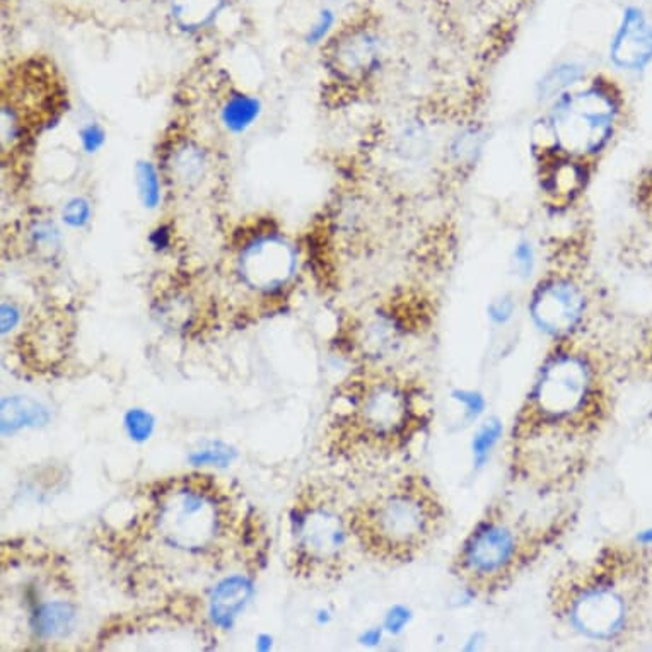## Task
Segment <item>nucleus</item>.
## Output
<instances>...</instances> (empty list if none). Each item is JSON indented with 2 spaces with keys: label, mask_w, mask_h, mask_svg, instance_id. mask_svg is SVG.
<instances>
[{
  "label": "nucleus",
  "mask_w": 652,
  "mask_h": 652,
  "mask_svg": "<svg viewBox=\"0 0 652 652\" xmlns=\"http://www.w3.org/2000/svg\"><path fill=\"white\" fill-rule=\"evenodd\" d=\"M612 413V388L603 362L562 345L543 362L514 419L511 467L536 491L569 485L581 475Z\"/></svg>",
  "instance_id": "f257e3e1"
},
{
  "label": "nucleus",
  "mask_w": 652,
  "mask_h": 652,
  "mask_svg": "<svg viewBox=\"0 0 652 652\" xmlns=\"http://www.w3.org/2000/svg\"><path fill=\"white\" fill-rule=\"evenodd\" d=\"M651 593V561L634 545L603 546L553 579L550 610L582 639L620 644L641 625Z\"/></svg>",
  "instance_id": "f03ea898"
},
{
  "label": "nucleus",
  "mask_w": 652,
  "mask_h": 652,
  "mask_svg": "<svg viewBox=\"0 0 652 652\" xmlns=\"http://www.w3.org/2000/svg\"><path fill=\"white\" fill-rule=\"evenodd\" d=\"M428 388L393 369H364L340 387L330 441L340 457L388 460L409 450L431 424Z\"/></svg>",
  "instance_id": "7ed1b4c3"
},
{
  "label": "nucleus",
  "mask_w": 652,
  "mask_h": 652,
  "mask_svg": "<svg viewBox=\"0 0 652 652\" xmlns=\"http://www.w3.org/2000/svg\"><path fill=\"white\" fill-rule=\"evenodd\" d=\"M568 523L562 512L543 518L509 501L492 504L461 542L451 572L473 596H495L539 561Z\"/></svg>",
  "instance_id": "20e7f679"
},
{
  "label": "nucleus",
  "mask_w": 652,
  "mask_h": 652,
  "mask_svg": "<svg viewBox=\"0 0 652 652\" xmlns=\"http://www.w3.org/2000/svg\"><path fill=\"white\" fill-rule=\"evenodd\" d=\"M349 520L364 552L405 564L435 542L447 523V508L425 477L405 475L349 509Z\"/></svg>",
  "instance_id": "39448f33"
},
{
  "label": "nucleus",
  "mask_w": 652,
  "mask_h": 652,
  "mask_svg": "<svg viewBox=\"0 0 652 652\" xmlns=\"http://www.w3.org/2000/svg\"><path fill=\"white\" fill-rule=\"evenodd\" d=\"M229 499L207 477L174 480L156 492L149 512L152 536L187 555L211 552L229 528Z\"/></svg>",
  "instance_id": "423d86ee"
},
{
  "label": "nucleus",
  "mask_w": 652,
  "mask_h": 652,
  "mask_svg": "<svg viewBox=\"0 0 652 652\" xmlns=\"http://www.w3.org/2000/svg\"><path fill=\"white\" fill-rule=\"evenodd\" d=\"M292 555L295 574L308 579H337L351 552L349 511L321 487L311 485L291 512Z\"/></svg>",
  "instance_id": "0eeeda50"
},
{
  "label": "nucleus",
  "mask_w": 652,
  "mask_h": 652,
  "mask_svg": "<svg viewBox=\"0 0 652 652\" xmlns=\"http://www.w3.org/2000/svg\"><path fill=\"white\" fill-rule=\"evenodd\" d=\"M615 98L603 89L591 88L562 98L552 114L555 144L569 154H593L600 151L615 126Z\"/></svg>",
  "instance_id": "6e6552de"
},
{
  "label": "nucleus",
  "mask_w": 652,
  "mask_h": 652,
  "mask_svg": "<svg viewBox=\"0 0 652 652\" xmlns=\"http://www.w3.org/2000/svg\"><path fill=\"white\" fill-rule=\"evenodd\" d=\"M295 250L279 234H263L244 244L240 272L244 284L254 291L273 292L284 288L295 272Z\"/></svg>",
  "instance_id": "1a4fd4ad"
},
{
  "label": "nucleus",
  "mask_w": 652,
  "mask_h": 652,
  "mask_svg": "<svg viewBox=\"0 0 652 652\" xmlns=\"http://www.w3.org/2000/svg\"><path fill=\"white\" fill-rule=\"evenodd\" d=\"M584 292L569 279H550L531 299V317L555 339H569L584 318Z\"/></svg>",
  "instance_id": "9d476101"
},
{
  "label": "nucleus",
  "mask_w": 652,
  "mask_h": 652,
  "mask_svg": "<svg viewBox=\"0 0 652 652\" xmlns=\"http://www.w3.org/2000/svg\"><path fill=\"white\" fill-rule=\"evenodd\" d=\"M612 59L625 71H642L652 62V27L639 9H629L613 38Z\"/></svg>",
  "instance_id": "9b49d317"
},
{
  "label": "nucleus",
  "mask_w": 652,
  "mask_h": 652,
  "mask_svg": "<svg viewBox=\"0 0 652 652\" xmlns=\"http://www.w3.org/2000/svg\"><path fill=\"white\" fill-rule=\"evenodd\" d=\"M378 57V43L371 34H354L340 41L333 62L340 74H364L374 66Z\"/></svg>",
  "instance_id": "f8f14e48"
},
{
  "label": "nucleus",
  "mask_w": 652,
  "mask_h": 652,
  "mask_svg": "<svg viewBox=\"0 0 652 652\" xmlns=\"http://www.w3.org/2000/svg\"><path fill=\"white\" fill-rule=\"evenodd\" d=\"M262 113L263 103L259 97H254L250 92L234 91L225 98L219 117H221L225 132L231 136H241L259 122Z\"/></svg>",
  "instance_id": "ddd939ff"
},
{
  "label": "nucleus",
  "mask_w": 652,
  "mask_h": 652,
  "mask_svg": "<svg viewBox=\"0 0 652 652\" xmlns=\"http://www.w3.org/2000/svg\"><path fill=\"white\" fill-rule=\"evenodd\" d=\"M224 6L225 0H171V12L181 30L197 31L209 27Z\"/></svg>",
  "instance_id": "4468645a"
},
{
  "label": "nucleus",
  "mask_w": 652,
  "mask_h": 652,
  "mask_svg": "<svg viewBox=\"0 0 652 652\" xmlns=\"http://www.w3.org/2000/svg\"><path fill=\"white\" fill-rule=\"evenodd\" d=\"M133 183H136L137 199L142 209L148 212L158 211L162 205V177L159 168L149 159H139L133 167Z\"/></svg>",
  "instance_id": "2eb2a0df"
},
{
  "label": "nucleus",
  "mask_w": 652,
  "mask_h": 652,
  "mask_svg": "<svg viewBox=\"0 0 652 652\" xmlns=\"http://www.w3.org/2000/svg\"><path fill=\"white\" fill-rule=\"evenodd\" d=\"M250 588L241 578L228 579L215 590L212 600V613L219 623H228L231 616L237 615L247 600Z\"/></svg>",
  "instance_id": "dca6fc26"
},
{
  "label": "nucleus",
  "mask_w": 652,
  "mask_h": 652,
  "mask_svg": "<svg viewBox=\"0 0 652 652\" xmlns=\"http://www.w3.org/2000/svg\"><path fill=\"white\" fill-rule=\"evenodd\" d=\"M171 170L174 177L184 187H192L202 180L207 170V159L202 149L193 144L181 146L173 152L171 158Z\"/></svg>",
  "instance_id": "f3484780"
},
{
  "label": "nucleus",
  "mask_w": 652,
  "mask_h": 652,
  "mask_svg": "<svg viewBox=\"0 0 652 652\" xmlns=\"http://www.w3.org/2000/svg\"><path fill=\"white\" fill-rule=\"evenodd\" d=\"M72 610L66 603H49L41 606L34 615V629L40 634L56 638V635L66 634L67 629L72 622Z\"/></svg>",
  "instance_id": "a211bd4d"
},
{
  "label": "nucleus",
  "mask_w": 652,
  "mask_h": 652,
  "mask_svg": "<svg viewBox=\"0 0 652 652\" xmlns=\"http://www.w3.org/2000/svg\"><path fill=\"white\" fill-rule=\"evenodd\" d=\"M62 231L56 222L41 219L30 228V243L38 251V254L53 257L62 248Z\"/></svg>",
  "instance_id": "6ab92c4d"
},
{
  "label": "nucleus",
  "mask_w": 652,
  "mask_h": 652,
  "mask_svg": "<svg viewBox=\"0 0 652 652\" xmlns=\"http://www.w3.org/2000/svg\"><path fill=\"white\" fill-rule=\"evenodd\" d=\"M41 413L43 410L38 409L34 403L28 402V400H8L2 409V422H4V429L11 428V431H14L22 425L40 422Z\"/></svg>",
  "instance_id": "aec40b11"
},
{
  "label": "nucleus",
  "mask_w": 652,
  "mask_h": 652,
  "mask_svg": "<svg viewBox=\"0 0 652 652\" xmlns=\"http://www.w3.org/2000/svg\"><path fill=\"white\" fill-rule=\"evenodd\" d=\"M92 215H94V209H92L91 200L81 195L67 200L60 209V222L74 231L88 228Z\"/></svg>",
  "instance_id": "412c9836"
},
{
  "label": "nucleus",
  "mask_w": 652,
  "mask_h": 652,
  "mask_svg": "<svg viewBox=\"0 0 652 652\" xmlns=\"http://www.w3.org/2000/svg\"><path fill=\"white\" fill-rule=\"evenodd\" d=\"M78 139L82 152L88 156H94L107 146L108 133L101 123L88 122L79 129Z\"/></svg>",
  "instance_id": "4be33fe9"
},
{
  "label": "nucleus",
  "mask_w": 652,
  "mask_h": 652,
  "mask_svg": "<svg viewBox=\"0 0 652 652\" xmlns=\"http://www.w3.org/2000/svg\"><path fill=\"white\" fill-rule=\"evenodd\" d=\"M581 71L575 66H562L555 71L550 72L549 78L543 81V92L549 97H555L559 92L568 89L569 86L574 84L578 81Z\"/></svg>",
  "instance_id": "5701e85b"
},
{
  "label": "nucleus",
  "mask_w": 652,
  "mask_h": 652,
  "mask_svg": "<svg viewBox=\"0 0 652 652\" xmlns=\"http://www.w3.org/2000/svg\"><path fill=\"white\" fill-rule=\"evenodd\" d=\"M333 24H335V14L330 9H323L320 16H318L317 21H314L313 27L308 31L304 40L311 47L323 43L324 38L329 37L330 31H332Z\"/></svg>",
  "instance_id": "b1692460"
},
{
  "label": "nucleus",
  "mask_w": 652,
  "mask_h": 652,
  "mask_svg": "<svg viewBox=\"0 0 652 652\" xmlns=\"http://www.w3.org/2000/svg\"><path fill=\"white\" fill-rule=\"evenodd\" d=\"M130 434L136 439H146L151 434L152 421L148 413L141 412V410H133L130 412L129 419Z\"/></svg>",
  "instance_id": "393cba45"
},
{
  "label": "nucleus",
  "mask_w": 652,
  "mask_h": 652,
  "mask_svg": "<svg viewBox=\"0 0 652 652\" xmlns=\"http://www.w3.org/2000/svg\"><path fill=\"white\" fill-rule=\"evenodd\" d=\"M149 243L156 251L170 250L171 243H173V229L168 224L156 225L149 234Z\"/></svg>",
  "instance_id": "a878e982"
},
{
  "label": "nucleus",
  "mask_w": 652,
  "mask_h": 652,
  "mask_svg": "<svg viewBox=\"0 0 652 652\" xmlns=\"http://www.w3.org/2000/svg\"><path fill=\"white\" fill-rule=\"evenodd\" d=\"M0 318H2V333L12 332L21 321V310H19L12 302H4L2 304V311H0Z\"/></svg>",
  "instance_id": "bb28decb"
},
{
  "label": "nucleus",
  "mask_w": 652,
  "mask_h": 652,
  "mask_svg": "<svg viewBox=\"0 0 652 652\" xmlns=\"http://www.w3.org/2000/svg\"><path fill=\"white\" fill-rule=\"evenodd\" d=\"M514 259H516L518 267L523 269L524 272L531 270V263H533V250H531L530 244L521 243L520 247L516 248Z\"/></svg>",
  "instance_id": "cd10ccee"
}]
</instances>
